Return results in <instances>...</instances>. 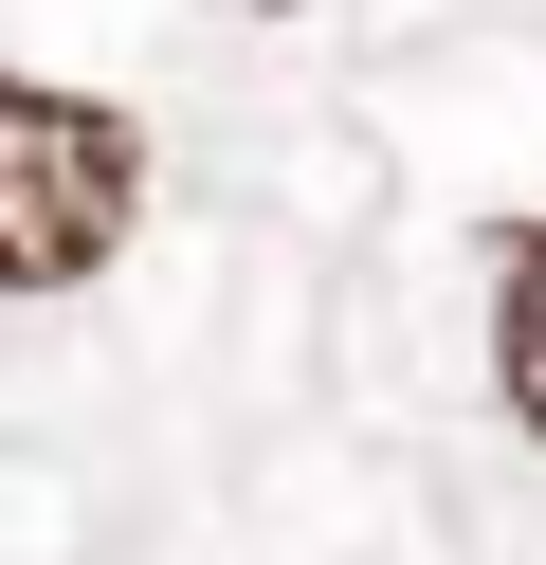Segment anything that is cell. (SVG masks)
Returning a JSON list of instances; mask_svg holds the SVG:
<instances>
[{
	"instance_id": "1",
	"label": "cell",
	"mask_w": 546,
	"mask_h": 565,
	"mask_svg": "<svg viewBox=\"0 0 546 565\" xmlns=\"http://www.w3.org/2000/svg\"><path fill=\"white\" fill-rule=\"evenodd\" d=\"M146 220V128L109 92H55V74H0V292H73L109 274Z\"/></svg>"
},
{
	"instance_id": "2",
	"label": "cell",
	"mask_w": 546,
	"mask_h": 565,
	"mask_svg": "<svg viewBox=\"0 0 546 565\" xmlns=\"http://www.w3.org/2000/svg\"><path fill=\"white\" fill-rule=\"evenodd\" d=\"M492 383H510V419L546 438V237H510V292H492Z\"/></svg>"
}]
</instances>
